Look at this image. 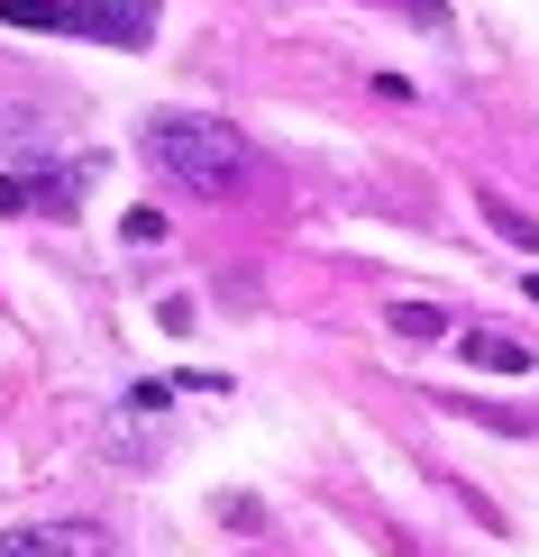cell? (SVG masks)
Here are the masks:
<instances>
[{"label":"cell","instance_id":"6da1fadb","mask_svg":"<svg viewBox=\"0 0 539 557\" xmlns=\"http://www.w3.org/2000/svg\"><path fill=\"white\" fill-rule=\"evenodd\" d=\"M137 147H147V165L166 174L174 193H193V201H229L247 183V137L229 120H210V110H156Z\"/></svg>","mask_w":539,"mask_h":557},{"label":"cell","instance_id":"7a4b0ae2","mask_svg":"<svg viewBox=\"0 0 539 557\" xmlns=\"http://www.w3.org/2000/svg\"><path fill=\"white\" fill-rule=\"evenodd\" d=\"M156 10H166V0H74L64 37H101V46H147V37H156Z\"/></svg>","mask_w":539,"mask_h":557},{"label":"cell","instance_id":"3957f363","mask_svg":"<svg viewBox=\"0 0 539 557\" xmlns=\"http://www.w3.org/2000/svg\"><path fill=\"white\" fill-rule=\"evenodd\" d=\"M0 557H101L91 521H46V530H0Z\"/></svg>","mask_w":539,"mask_h":557},{"label":"cell","instance_id":"277c9868","mask_svg":"<svg viewBox=\"0 0 539 557\" xmlns=\"http://www.w3.org/2000/svg\"><path fill=\"white\" fill-rule=\"evenodd\" d=\"M476 211H485V228H494L503 247H530V257H539V220L522 211V201H503V193H476Z\"/></svg>","mask_w":539,"mask_h":557},{"label":"cell","instance_id":"5b68a950","mask_svg":"<svg viewBox=\"0 0 539 557\" xmlns=\"http://www.w3.org/2000/svg\"><path fill=\"white\" fill-rule=\"evenodd\" d=\"M466 366H494V375H530V347L494 338V330H466Z\"/></svg>","mask_w":539,"mask_h":557},{"label":"cell","instance_id":"8992f818","mask_svg":"<svg viewBox=\"0 0 539 557\" xmlns=\"http://www.w3.org/2000/svg\"><path fill=\"white\" fill-rule=\"evenodd\" d=\"M0 18H10V28H64L74 0H0Z\"/></svg>","mask_w":539,"mask_h":557},{"label":"cell","instance_id":"52a82bcc","mask_svg":"<svg viewBox=\"0 0 539 557\" xmlns=\"http://www.w3.org/2000/svg\"><path fill=\"white\" fill-rule=\"evenodd\" d=\"M393 330H403V338H439V330H449V311H439V301H393Z\"/></svg>","mask_w":539,"mask_h":557},{"label":"cell","instance_id":"ba28073f","mask_svg":"<svg viewBox=\"0 0 539 557\" xmlns=\"http://www.w3.org/2000/svg\"><path fill=\"white\" fill-rule=\"evenodd\" d=\"M403 10L420 18V28H439V0H403Z\"/></svg>","mask_w":539,"mask_h":557}]
</instances>
